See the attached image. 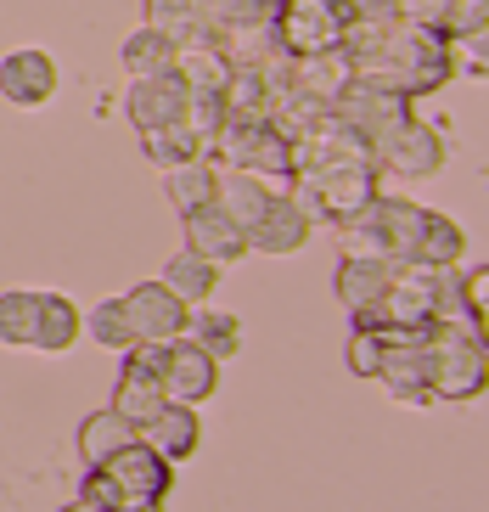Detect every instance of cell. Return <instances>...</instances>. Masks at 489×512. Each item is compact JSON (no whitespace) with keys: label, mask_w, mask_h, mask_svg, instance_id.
<instances>
[{"label":"cell","mask_w":489,"mask_h":512,"mask_svg":"<svg viewBox=\"0 0 489 512\" xmlns=\"http://www.w3.org/2000/svg\"><path fill=\"white\" fill-rule=\"evenodd\" d=\"M450 74H456V46H450L439 29H416V23H394L383 34V51L366 62H355L360 85H377V91H400V96H433L445 91Z\"/></svg>","instance_id":"6da1fadb"},{"label":"cell","mask_w":489,"mask_h":512,"mask_svg":"<svg viewBox=\"0 0 489 512\" xmlns=\"http://www.w3.org/2000/svg\"><path fill=\"white\" fill-rule=\"evenodd\" d=\"M287 197H293L310 226H349L383 197V169L371 158H338V164L304 169L287 181Z\"/></svg>","instance_id":"7a4b0ae2"},{"label":"cell","mask_w":489,"mask_h":512,"mask_svg":"<svg viewBox=\"0 0 489 512\" xmlns=\"http://www.w3.org/2000/svg\"><path fill=\"white\" fill-rule=\"evenodd\" d=\"M489 383V349L484 332L467 321H433L428 338V394L445 406H467Z\"/></svg>","instance_id":"3957f363"},{"label":"cell","mask_w":489,"mask_h":512,"mask_svg":"<svg viewBox=\"0 0 489 512\" xmlns=\"http://www.w3.org/2000/svg\"><path fill=\"white\" fill-rule=\"evenodd\" d=\"M416 220H422V203L411 197H377L360 220H349L343 231V254L355 259H383V265H411L416 248Z\"/></svg>","instance_id":"277c9868"},{"label":"cell","mask_w":489,"mask_h":512,"mask_svg":"<svg viewBox=\"0 0 489 512\" xmlns=\"http://www.w3.org/2000/svg\"><path fill=\"white\" fill-rule=\"evenodd\" d=\"M220 169H242V175H259V181H293V141L276 130L270 119H253V124H231L225 119L220 141L208 152Z\"/></svg>","instance_id":"5b68a950"},{"label":"cell","mask_w":489,"mask_h":512,"mask_svg":"<svg viewBox=\"0 0 489 512\" xmlns=\"http://www.w3.org/2000/svg\"><path fill=\"white\" fill-rule=\"evenodd\" d=\"M102 473L113 479L119 512H163V501H169V484H175V467L163 462L158 451H147L141 439H130L124 451L107 456Z\"/></svg>","instance_id":"8992f818"},{"label":"cell","mask_w":489,"mask_h":512,"mask_svg":"<svg viewBox=\"0 0 489 512\" xmlns=\"http://www.w3.org/2000/svg\"><path fill=\"white\" fill-rule=\"evenodd\" d=\"M371 164L383 169V175H400V181H433V175L445 169V136L411 113V119L394 124L388 136L371 141Z\"/></svg>","instance_id":"52a82bcc"},{"label":"cell","mask_w":489,"mask_h":512,"mask_svg":"<svg viewBox=\"0 0 489 512\" xmlns=\"http://www.w3.org/2000/svg\"><path fill=\"white\" fill-rule=\"evenodd\" d=\"M270 29H276V46L282 57H321V51H338L343 46V23L326 0H276L270 12Z\"/></svg>","instance_id":"ba28073f"},{"label":"cell","mask_w":489,"mask_h":512,"mask_svg":"<svg viewBox=\"0 0 489 512\" xmlns=\"http://www.w3.org/2000/svg\"><path fill=\"white\" fill-rule=\"evenodd\" d=\"M107 406L119 411L124 422H141L163 406V344H135L124 349V366H119V383H113V400Z\"/></svg>","instance_id":"9c48e42d"},{"label":"cell","mask_w":489,"mask_h":512,"mask_svg":"<svg viewBox=\"0 0 489 512\" xmlns=\"http://www.w3.org/2000/svg\"><path fill=\"white\" fill-rule=\"evenodd\" d=\"M119 299H124V316H130L135 344H175L180 332H186V321H192V304H180L158 276H152V282H135L130 293H119Z\"/></svg>","instance_id":"30bf717a"},{"label":"cell","mask_w":489,"mask_h":512,"mask_svg":"<svg viewBox=\"0 0 489 512\" xmlns=\"http://www.w3.org/2000/svg\"><path fill=\"white\" fill-rule=\"evenodd\" d=\"M186 102H192L186 79H180L175 68H163V74H141V79H130L124 113H130L135 136H147V130H163V124H180V119H186Z\"/></svg>","instance_id":"8fae6325"},{"label":"cell","mask_w":489,"mask_h":512,"mask_svg":"<svg viewBox=\"0 0 489 512\" xmlns=\"http://www.w3.org/2000/svg\"><path fill=\"white\" fill-rule=\"evenodd\" d=\"M332 113H338V119L355 130V136H366V147H371V141L388 136L394 124L411 119L416 102H411V96H400V91H377V85H360V79H355V85H349V91L332 102Z\"/></svg>","instance_id":"7c38bea8"},{"label":"cell","mask_w":489,"mask_h":512,"mask_svg":"<svg viewBox=\"0 0 489 512\" xmlns=\"http://www.w3.org/2000/svg\"><path fill=\"white\" fill-rule=\"evenodd\" d=\"M214 389H220V361H214V355H203L192 338L163 344V400H175V406H203Z\"/></svg>","instance_id":"4fadbf2b"},{"label":"cell","mask_w":489,"mask_h":512,"mask_svg":"<svg viewBox=\"0 0 489 512\" xmlns=\"http://www.w3.org/2000/svg\"><path fill=\"white\" fill-rule=\"evenodd\" d=\"M57 85H62V68L40 46H17L12 57L0 62V96L12 107H45L57 96Z\"/></svg>","instance_id":"5bb4252c"},{"label":"cell","mask_w":489,"mask_h":512,"mask_svg":"<svg viewBox=\"0 0 489 512\" xmlns=\"http://www.w3.org/2000/svg\"><path fill=\"white\" fill-rule=\"evenodd\" d=\"M135 439H141L147 451H158L169 467H180V462H192L197 445H203V417H197V406H175V400H163V406L135 428Z\"/></svg>","instance_id":"9a60e30c"},{"label":"cell","mask_w":489,"mask_h":512,"mask_svg":"<svg viewBox=\"0 0 489 512\" xmlns=\"http://www.w3.org/2000/svg\"><path fill=\"white\" fill-rule=\"evenodd\" d=\"M180 220H186V248L203 254L208 265H220L225 271V265H237V259L248 254V231H242L220 203H203V209L180 214Z\"/></svg>","instance_id":"2e32d148"},{"label":"cell","mask_w":489,"mask_h":512,"mask_svg":"<svg viewBox=\"0 0 489 512\" xmlns=\"http://www.w3.org/2000/svg\"><path fill=\"white\" fill-rule=\"evenodd\" d=\"M377 344H383V338H377ZM377 383H383L400 406H433V394H428V344H383Z\"/></svg>","instance_id":"e0dca14e"},{"label":"cell","mask_w":489,"mask_h":512,"mask_svg":"<svg viewBox=\"0 0 489 512\" xmlns=\"http://www.w3.org/2000/svg\"><path fill=\"white\" fill-rule=\"evenodd\" d=\"M310 220H304V209H298L287 192H276L270 197V209H265V220L248 231V254H270V259H287V254H298L304 242H310Z\"/></svg>","instance_id":"ac0fdd59"},{"label":"cell","mask_w":489,"mask_h":512,"mask_svg":"<svg viewBox=\"0 0 489 512\" xmlns=\"http://www.w3.org/2000/svg\"><path fill=\"white\" fill-rule=\"evenodd\" d=\"M388 276H394V265H383V259L343 254V259H338V276H332V287H338V304H343L355 321H366L371 310H377V299H383Z\"/></svg>","instance_id":"d6986e66"},{"label":"cell","mask_w":489,"mask_h":512,"mask_svg":"<svg viewBox=\"0 0 489 512\" xmlns=\"http://www.w3.org/2000/svg\"><path fill=\"white\" fill-rule=\"evenodd\" d=\"M293 85L304 96H315L321 107H332L349 85H355V57H349L343 46L338 51H321V57H298L293 62Z\"/></svg>","instance_id":"ffe728a7"},{"label":"cell","mask_w":489,"mask_h":512,"mask_svg":"<svg viewBox=\"0 0 489 512\" xmlns=\"http://www.w3.org/2000/svg\"><path fill=\"white\" fill-rule=\"evenodd\" d=\"M461 259H467V237H461V226L450 220V214H439V209H422V220H416L411 265H428V271H450V265H461Z\"/></svg>","instance_id":"44dd1931"},{"label":"cell","mask_w":489,"mask_h":512,"mask_svg":"<svg viewBox=\"0 0 489 512\" xmlns=\"http://www.w3.org/2000/svg\"><path fill=\"white\" fill-rule=\"evenodd\" d=\"M79 332H85V310H79L68 293H40V310H34V344L29 349L62 355V349H74Z\"/></svg>","instance_id":"7402d4cb"},{"label":"cell","mask_w":489,"mask_h":512,"mask_svg":"<svg viewBox=\"0 0 489 512\" xmlns=\"http://www.w3.org/2000/svg\"><path fill=\"white\" fill-rule=\"evenodd\" d=\"M270 197H276V186L259 181V175H242V169H220V186H214V203H220L231 220H237L242 231H253L259 220H265Z\"/></svg>","instance_id":"603a6c76"},{"label":"cell","mask_w":489,"mask_h":512,"mask_svg":"<svg viewBox=\"0 0 489 512\" xmlns=\"http://www.w3.org/2000/svg\"><path fill=\"white\" fill-rule=\"evenodd\" d=\"M175 74L186 79V91L220 96L225 79H231V57H225L214 40H186V46L175 51Z\"/></svg>","instance_id":"cb8c5ba5"},{"label":"cell","mask_w":489,"mask_h":512,"mask_svg":"<svg viewBox=\"0 0 489 512\" xmlns=\"http://www.w3.org/2000/svg\"><path fill=\"white\" fill-rule=\"evenodd\" d=\"M163 287H169V293H175L180 304H208L214 299V287H220V265H208L203 254H192V248H180L175 259H169V265H163V276H158Z\"/></svg>","instance_id":"d4e9b609"},{"label":"cell","mask_w":489,"mask_h":512,"mask_svg":"<svg viewBox=\"0 0 489 512\" xmlns=\"http://www.w3.org/2000/svg\"><path fill=\"white\" fill-rule=\"evenodd\" d=\"M135 439V422H124L113 406H102V411H90L85 422H79V462L85 467H102L113 451H124Z\"/></svg>","instance_id":"484cf974"},{"label":"cell","mask_w":489,"mask_h":512,"mask_svg":"<svg viewBox=\"0 0 489 512\" xmlns=\"http://www.w3.org/2000/svg\"><path fill=\"white\" fill-rule=\"evenodd\" d=\"M180 338H192L203 355H214V361H231L242 349V316H231V310H208V304H197L192 321H186V332Z\"/></svg>","instance_id":"4316f807"},{"label":"cell","mask_w":489,"mask_h":512,"mask_svg":"<svg viewBox=\"0 0 489 512\" xmlns=\"http://www.w3.org/2000/svg\"><path fill=\"white\" fill-rule=\"evenodd\" d=\"M214 186H220V164H214V158H192V164L163 169V192H169V203H175L180 214L214 203Z\"/></svg>","instance_id":"83f0119b"},{"label":"cell","mask_w":489,"mask_h":512,"mask_svg":"<svg viewBox=\"0 0 489 512\" xmlns=\"http://www.w3.org/2000/svg\"><path fill=\"white\" fill-rule=\"evenodd\" d=\"M214 46L231 57V68H265V62L282 51V46H276V29H270V23H237V29H225Z\"/></svg>","instance_id":"f1b7e54d"},{"label":"cell","mask_w":489,"mask_h":512,"mask_svg":"<svg viewBox=\"0 0 489 512\" xmlns=\"http://www.w3.org/2000/svg\"><path fill=\"white\" fill-rule=\"evenodd\" d=\"M175 40H169V34L163 29H152V23H141V29L130 34V40H124V68H130V79H141V74H163V68H175Z\"/></svg>","instance_id":"f546056e"},{"label":"cell","mask_w":489,"mask_h":512,"mask_svg":"<svg viewBox=\"0 0 489 512\" xmlns=\"http://www.w3.org/2000/svg\"><path fill=\"white\" fill-rule=\"evenodd\" d=\"M141 152L152 158V169H175V164H192V158H208L203 141H197L186 124H163V130H147V136H141Z\"/></svg>","instance_id":"4dcf8cb0"},{"label":"cell","mask_w":489,"mask_h":512,"mask_svg":"<svg viewBox=\"0 0 489 512\" xmlns=\"http://www.w3.org/2000/svg\"><path fill=\"white\" fill-rule=\"evenodd\" d=\"M34 310H40V293H29V287H6V293H0V344L6 349H29L34 344Z\"/></svg>","instance_id":"1f68e13d"},{"label":"cell","mask_w":489,"mask_h":512,"mask_svg":"<svg viewBox=\"0 0 489 512\" xmlns=\"http://www.w3.org/2000/svg\"><path fill=\"white\" fill-rule=\"evenodd\" d=\"M85 332L96 338L102 349H135V332H130V316H124V299H102L96 310L85 316Z\"/></svg>","instance_id":"d6a6232c"},{"label":"cell","mask_w":489,"mask_h":512,"mask_svg":"<svg viewBox=\"0 0 489 512\" xmlns=\"http://www.w3.org/2000/svg\"><path fill=\"white\" fill-rule=\"evenodd\" d=\"M461 304H467V321L484 332V321H489V271H484V265L461 271Z\"/></svg>","instance_id":"836d02e7"},{"label":"cell","mask_w":489,"mask_h":512,"mask_svg":"<svg viewBox=\"0 0 489 512\" xmlns=\"http://www.w3.org/2000/svg\"><path fill=\"white\" fill-rule=\"evenodd\" d=\"M377 361H383V344L371 327H355L349 332V372L355 377H377Z\"/></svg>","instance_id":"e575fe53"},{"label":"cell","mask_w":489,"mask_h":512,"mask_svg":"<svg viewBox=\"0 0 489 512\" xmlns=\"http://www.w3.org/2000/svg\"><path fill=\"white\" fill-rule=\"evenodd\" d=\"M445 17H450V0H400V23L445 34Z\"/></svg>","instance_id":"d590c367"},{"label":"cell","mask_w":489,"mask_h":512,"mask_svg":"<svg viewBox=\"0 0 489 512\" xmlns=\"http://www.w3.org/2000/svg\"><path fill=\"white\" fill-rule=\"evenodd\" d=\"M355 23H377V29H394V23H400V0H355Z\"/></svg>","instance_id":"8d00e7d4"},{"label":"cell","mask_w":489,"mask_h":512,"mask_svg":"<svg viewBox=\"0 0 489 512\" xmlns=\"http://www.w3.org/2000/svg\"><path fill=\"white\" fill-rule=\"evenodd\" d=\"M62 512H96V507H85V501L74 496V501H68V507H62Z\"/></svg>","instance_id":"74e56055"}]
</instances>
